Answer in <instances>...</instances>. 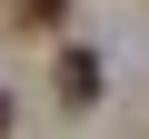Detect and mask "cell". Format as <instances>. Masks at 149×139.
Segmentation results:
<instances>
[{"label":"cell","mask_w":149,"mask_h":139,"mask_svg":"<svg viewBox=\"0 0 149 139\" xmlns=\"http://www.w3.org/2000/svg\"><path fill=\"white\" fill-rule=\"evenodd\" d=\"M60 99H70V109L100 99V60H90V50H60Z\"/></svg>","instance_id":"6da1fadb"},{"label":"cell","mask_w":149,"mask_h":139,"mask_svg":"<svg viewBox=\"0 0 149 139\" xmlns=\"http://www.w3.org/2000/svg\"><path fill=\"white\" fill-rule=\"evenodd\" d=\"M70 0H10V30H60Z\"/></svg>","instance_id":"7a4b0ae2"},{"label":"cell","mask_w":149,"mask_h":139,"mask_svg":"<svg viewBox=\"0 0 149 139\" xmlns=\"http://www.w3.org/2000/svg\"><path fill=\"white\" fill-rule=\"evenodd\" d=\"M0 139H10V99H0Z\"/></svg>","instance_id":"3957f363"}]
</instances>
